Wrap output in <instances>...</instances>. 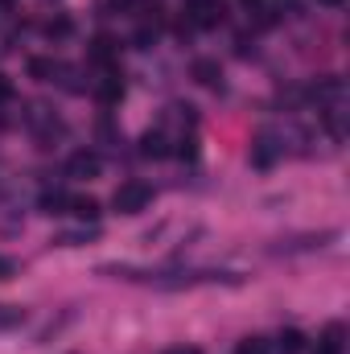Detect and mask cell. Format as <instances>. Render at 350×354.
I'll return each mask as SVG.
<instances>
[{"mask_svg": "<svg viewBox=\"0 0 350 354\" xmlns=\"http://www.w3.org/2000/svg\"><path fill=\"white\" fill-rule=\"evenodd\" d=\"M280 153H284V145H280L272 132H260V136L252 140V165H256V169H268Z\"/></svg>", "mask_w": 350, "mask_h": 354, "instance_id": "cell-2", "label": "cell"}, {"mask_svg": "<svg viewBox=\"0 0 350 354\" xmlns=\"http://www.w3.org/2000/svg\"><path fill=\"white\" fill-rule=\"evenodd\" d=\"M12 272H17V264H12V260H4V256H0V280H8V276H12Z\"/></svg>", "mask_w": 350, "mask_h": 354, "instance_id": "cell-14", "label": "cell"}, {"mask_svg": "<svg viewBox=\"0 0 350 354\" xmlns=\"http://www.w3.org/2000/svg\"><path fill=\"white\" fill-rule=\"evenodd\" d=\"M165 354H202L198 346H174V351H165Z\"/></svg>", "mask_w": 350, "mask_h": 354, "instance_id": "cell-15", "label": "cell"}, {"mask_svg": "<svg viewBox=\"0 0 350 354\" xmlns=\"http://www.w3.org/2000/svg\"><path fill=\"white\" fill-rule=\"evenodd\" d=\"M149 202H153V185H145V181H124L116 189V198H111V206L120 214H140Z\"/></svg>", "mask_w": 350, "mask_h": 354, "instance_id": "cell-1", "label": "cell"}, {"mask_svg": "<svg viewBox=\"0 0 350 354\" xmlns=\"http://www.w3.org/2000/svg\"><path fill=\"white\" fill-rule=\"evenodd\" d=\"M140 153H145V157H165V153H169V140H165V132H149V136L140 140Z\"/></svg>", "mask_w": 350, "mask_h": 354, "instance_id": "cell-6", "label": "cell"}, {"mask_svg": "<svg viewBox=\"0 0 350 354\" xmlns=\"http://www.w3.org/2000/svg\"><path fill=\"white\" fill-rule=\"evenodd\" d=\"M239 354H268V342L264 338H243L239 342Z\"/></svg>", "mask_w": 350, "mask_h": 354, "instance_id": "cell-12", "label": "cell"}, {"mask_svg": "<svg viewBox=\"0 0 350 354\" xmlns=\"http://www.w3.org/2000/svg\"><path fill=\"white\" fill-rule=\"evenodd\" d=\"M66 202H71L66 194H46V198H42V210H46V214H66Z\"/></svg>", "mask_w": 350, "mask_h": 354, "instance_id": "cell-11", "label": "cell"}, {"mask_svg": "<svg viewBox=\"0 0 350 354\" xmlns=\"http://www.w3.org/2000/svg\"><path fill=\"white\" fill-rule=\"evenodd\" d=\"M194 21H198V25H219V21H223V4H214V0H194Z\"/></svg>", "mask_w": 350, "mask_h": 354, "instance_id": "cell-4", "label": "cell"}, {"mask_svg": "<svg viewBox=\"0 0 350 354\" xmlns=\"http://www.w3.org/2000/svg\"><path fill=\"white\" fill-rule=\"evenodd\" d=\"M276 351L280 354H301L305 351V334H301V330H284L280 342H276Z\"/></svg>", "mask_w": 350, "mask_h": 354, "instance_id": "cell-7", "label": "cell"}, {"mask_svg": "<svg viewBox=\"0 0 350 354\" xmlns=\"http://www.w3.org/2000/svg\"><path fill=\"white\" fill-rule=\"evenodd\" d=\"M120 95H124V79H120V75H107V79L99 83V99H103V103H116Z\"/></svg>", "mask_w": 350, "mask_h": 354, "instance_id": "cell-9", "label": "cell"}, {"mask_svg": "<svg viewBox=\"0 0 350 354\" xmlns=\"http://www.w3.org/2000/svg\"><path fill=\"white\" fill-rule=\"evenodd\" d=\"M194 79H198V83H206V87H219V66L202 58V62H194Z\"/></svg>", "mask_w": 350, "mask_h": 354, "instance_id": "cell-10", "label": "cell"}, {"mask_svg": "<svg viewBox=\"0 0 350 354\" xmlns=\"http://www.w3.org/2000/svg\"><path fill=\"white\" fill-rule=\"evenodd\" d=\"M317 354H342V326H330L317 342Z\"/></svg>", "mask_w": 350, "mask_h": 354, "instance_id": "cell-8", "label": "cell"}, {"mask_svg": "<svg viewBox=\"0 0 350 354\" xmlns=\"http://www.w3.org/2000/svg\"><path fill=\"white\" fill-rule=\"evenodd\" d=\"M66 214H75V218H99V202L95 198H71L66 202Z\"/></svg>", "mask_w": 350, "mask_h": 354, "instance_id": "cell-5", "label": "cell"}, {"mask_svg": "<svg viewBox=\"0 0 350 354\" xmlns=\"http://www.w3.org/2000/svg\"><path fill=\"white\" fill-rule=\"evenodd\" d=\"M99 169H103V161H99V157H95V153H75V157H71V165H66V174L71 177H99Z\"/></svg>", "mask_w": 350, "mask_h": 354, "instance_id": "cell-3", "label": "cell"}, {"mask_svg": "<svg viewBox=\"0 0 350 354\" xmlns=\"http://www.w3.org/2000/svg\"><path fill=\"white\" fill-rule=\"evenodd\" d=\"M21 317H25L21 309H12V305H0V326H17Z\"/></svg>", "mask_w": 350, "mask_h": 354, "instance_id": "cell-13", "label": "cell"}]
</instances>
